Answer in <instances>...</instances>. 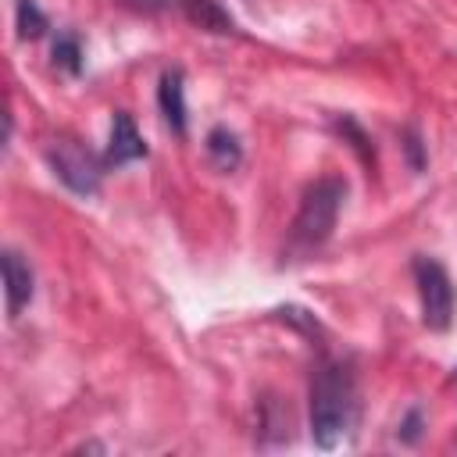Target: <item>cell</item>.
Returning <instances> with one entry per match:
<instances>
[{"label": "cell", "mask_w": 457, "mask_h": 457, "mask_svg": "<svg viewBox=\"0 0 457 457\" xmlns=\"http://www.w3.org/2000/svg\"><path fill=\"white\" fill-rule=\"evenodd\" d=\"M357 418V382L339 361H325L311 378V436L321 450L346 443Z\"/></svg>", "instance_id": "1"}, {"label": "cell", "mask_w": 457, "mask_h": 457, "mask_svg": "<svg viewBox=\"0 0 457 457\" xmlns=\"http://www.w3.org/2000/svg\"><path fill=\"white\" fill-rule=\"evenodd\" d=\"M346 200V182L339 175H321L303 189L300 211L293 218V246L296 250H318L339 218V207Z\"/></svg>", "instance_id": "2"}, {"label": "cell", "mask_w": 457, "mask_h": 457, "mask_svg": "<svg viewBox=\"0 0 457 457\" xmlns=\"http://www.w3.org/2000/svg\"><path fill=\"white\" fill-rule=\"evenodd\" d=\"M414 282H418V296H421V318L428 328L446 332L453 321V282L446 275V268L432 257H418L414 261Z\"/></svg>", "instance_id": "3"}, {"label": "cell", "mask_w": 457, "mask_h": 457, "mask_svg": "<svg viewBox=\"0 0 457 457\" xmlns=\"http://www.w3.org/2000/svg\"><path fill=\"white\" fill-rule=\"evenodd\" d=\"M46 157H50L54 175H57L71 193L93 196V193L100 189V175H104V171H100V161H96L79 139H71V136L54 139L50 150H46Z\"/></svg>", "instance_id": "4"}, {"label": "cell", "mask_w": 457, "mask_h": 457, "mask_svg": "<svg viewBox=\"0 0 457 457\" xmlns=\"http://www.w3.org/2000/svg\"><path fill=\"white\" fill-rule=\"evenodd\" d=\"M4 293H7V318H18L32 303V268L21 261L18 250H4Z\"/></svg>", "instance_id": "5"}, {"label": "cell", "mask_w": 457, "mask_h": 457, "mask_svg": "<svg viewBox=\"0 0 457 457\" xmlns=\"http://www.w3.org/2000/svg\"><path fill=\"white\" fill-rule=\"evenodd\" d=\"M139 157H146V143H143L132 114L118 111L114 121H111V139H107V164L121 168V164H132Z\"/></svg>", "instance_id": "6"}, {"label": "cell", "mask_w": 457, "mask_h": 457, "mask_svg": "<svg viewBox=\"0 0 457 457\" xmlns=\"http://www.w3.org/2000/svg\"><path fill=\"white\" fill-rule=\"evenodd\" d=\"M157 104H161V114L168 121L171 132H186V86H182V71L171 68L161 75V89H157Z\"/></svg>", "instance_id": "7"}, {"label": "cell", "mask_w": 457, "mask_h": 457, "mask_svg": "<svg viewBox=\"0 0 457 457\" xmlns=\"http://www.w3.org/2000/svg\"><path fill=\"white\" fill-rule=\"evenodd\" d=\"M175 4H179V11H182L196 29H204V32H218V36L236 32L232 14H228L218 0H175Z\"/></svg>", "instance_id": "8"}, {"label": "cell", "mask_w": 457, "mask_h": 457, "mask_svg": "<svg viewBox=\"0 0 457 457\" xmlns=\"http://www.w3.org/2000/svg\"><path fill=\"white\" fill-rule=\"evenodd\" d=\"M207 157L214 161V168L232 171L243 161V146H239V139L228 129H211L207 132Z\"/></svg>", "instance_id": "9"}, {"label": "cell", "mask_w": 457, "mask_h": 457, "mask_svg": "<svg viewBox=\"0 0 457 457\" xmlns=\"http://www.w3.org/2000/svg\"><path fill=\"white\" fill-rule=\"evenodd\" d=\"M14 7H18V36H21V39H36V36H43V29H46V14L36 7V0H18Z\"/></svg>", "instance_id": "10"}, {"label": "cell", "mask_w": 457, "mask_h": 457, "mask_svg": "<svg viewBox=\"0 0 457 457\" xmlns=\"http://www.w3.org/2000/svg\"><path fill=\"white\" fill-rule=\"evenodd\" d=\"M54 64L68 68L71 75L82 71V50H79V39H75V36H61V39L54 43Z\"/></svg>", "instance_id": "11"}, {"label": "cell", "mask_w": 457, "mask_h": 457, "mask_svg": "<svg viewBox=\"0 0 457 457\" xmlns=\"http://www.w3.org/2000/svg\"><path fill=\"white\" fill-rule=\"evenodd\" d=\"M129 4H132V7H143V11H157L164 0H129Z\"/></svg>", "instance_id": "12"}]
</instances>
